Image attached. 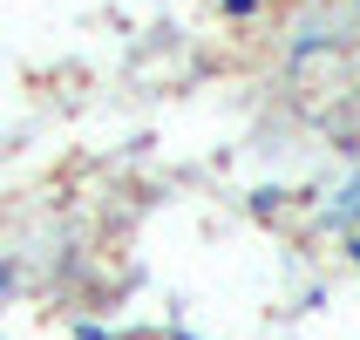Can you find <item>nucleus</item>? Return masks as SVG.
I'll use <instances>...</instances> for the list:
<instances>
[]
</instances>
